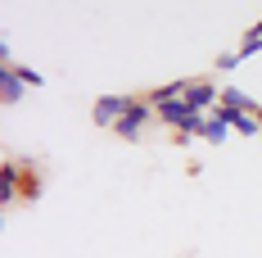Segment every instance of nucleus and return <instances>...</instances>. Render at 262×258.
I'll use <instances>...</instances> for the list:
<instances>
[{
	"mask_svg": "<svg viewBox=\"0 0 262 258\" xmlns=\"http://www.w3.org/2000/svg\"><path fill=\"white\" fill-rule=\"evenodd\" d=\"M149 118H158L154 104L145 100V95H131V109L122 113V123L113 127V136H118V141H140V131L149 127Z\"/></svg>",
	"mask_w": 262,
	"mask_h": 258,
	"instance_id": "obj_1",
	"label": "nucleus"
},
{
	"mask_svg": "<svg viewBox=\"0 0 262 258\" xmlns=\"http://www.w3.org/2000/svg\"><path fill=\"white\" fill-rule=\"evenodd\" d=\"M127 109H131V95H100V100L91 104V123L104 127V131H113L118 123H122Z\"/></svg>",
	"mask_w": 262,
	"mask_h": 258,
	"instance_id": "obj_2",
	"label": "nucleus"
},
{
	"mask_svg": "<svg viewBox=\"0 0 262 258\" xmlns=\"http://www.w3.org/2000/svg\"><path fill=\"white\" fill-rule=\"evenodd\" d=\"M23 200V158H5L0 163V204L14 208Z\"/></svg>",
	"mask_w": 262,
	"mask_h": 258,
	"instance_id": "obj_3",
	"label": "nucleus"
},
{
	"mask_svg": "<svg viewBox=\"0 0 262 258\" xmlns=\"http://www.w3.org/2000/svg\"><path fill=\"white\" fill-rule=\"evenodd\" d=\"M185 104H190L194 113H212V109L222 104V86H217L212 77H194L190 91H185Z\"/></svg>",
	"mask_w": 262,
	"mask_h": 258,
	"instance_id": "obj_4",
	"label": "nucleus"
},
{
	"mask_svg": "<svg viewBox=\"0 0 262 258\" xmlns=\"http://www.w3.org/2000/svg\"><path fill=\"white\" fill-rule=\"evenodd\" d=\"M231 136V118H226V109L217 104L212 113H204V127H199V141H208V145H222Z\"/></svg>",
	"mask_w": 262,
	"mask_h": 258,
	"instance_id": "obj_5",
	"label": "nucleus"
},
{
	"mask_svg": "<svg viewBox=\"0 0 262 258\" xmlns=\"http://www.w3.org/2000/svg\"><path fill=\"white\" fill-rule=\"evenodd\" d=\"M23 95H27V82L18 77V68H0V100L9 104H23Z\"/></svg>",
	"mask_w": 262,
	"mask_h": 258,
	"instance_id": "obj_6",
	"label": "nucleus"
},
{
	"mask_svg": "<svg viewBox=\"0 0 262 258\" xmlns=\"http://www.w3.org/2000/svg\"><path fill=\"white\" fill-rule=\"evenodd\" d=\"M222 109H231V113H258L262 100H253V95L239 91V86H222Z\"/></svg>",
	"mask_w": 262,
	"mask_h": 258,
	"instance_id": "obj_7",
	"label": "nucleus"
},
{
	"mask_svg": "<svg viewBox=\"0 0 262 258\" xmlns=\"http://www.w3.org/2000/svg\"><path fill=\"white\" fill-rule=\"evenodd\" d=\"M185 91H190V82H163V86H154V91H145V100L154 104V109H163V104H172V100H185Z\"/></svg>",
	"mask_w": 262,
	"mask_h": 258,
	"instance_id": "obj_8",
	"label": "nucleus"
},
{
	"mask_svg": "<svg viewBox=\"0 0 262 258\" xmlns=\"http://www.w3.org/2000/svg\"><path fill=\"white\" fill-rule=\"evenodd\" d=\"M154 113H158V123H163V127H172V131L181 127L185 118H194V109H190L185 100H172V104H163V109H154Z\"/></svg>",
	"mask_w": 262,
	"mask_h": 258,
	"instance_id": "obj_9",
	"label": "nucleus"
},
{
	"mask_svg": "<svg viewBox=\"0 0 262 258\" xmlns=\"http://www.w3.org/2000/svg\"><path fill=\"white\" fill-rule=\"evenodd\" d=\"M41 190H46L41 168H36L32 158H23V200H27V204H36V200H41Z\"/></svg>",
	"mask_w": 262,
	"mask_h": 258,
	"instance_id": "obj_10",
	"label": "nucleus"
},
{
	"mask_svg": "<svg viewBox=\"0 0 262 258\" xmlns=\"http://www.w3.org/2000/svg\"><path fill=\"white\" fill-rule=\"evenodd\" d=\"M226 118H231V131H235V136H262L258 113H231V109H226Z\"/></svg>",
	"mask_w": 262,
	"mask_h": 258,
	"instance_id": "obj_11",
	"label": "nucleus"
},
{
	"mask_svg": "<svg viewBox=\"0 0 262 258\" xmlns=\"http://www.w3.org/2000/svg\"><path fill=\"white\" fill-rule=\"evenodd\" d=\"M239 64H244V59H239V50H222L217 59H212V68H217V73H235Z\"/></svg>",
	"mask_w": 262,
	"mask_h": 258,
	"instance_id": "obj_12",
	"label": "nucleus"
},
{
	"mask_svg": "<svg viewBox=\"0 0 262 258\" xmlns=\"http://www.w3.org/2000/svg\"><path fill=\"white\" fill-rule=\"evenodd\" d=\"M14 68H18V77L27 82V91H36V86L46 82V77H41V73H36V68H27V64H14Z\"/></svg>",
	"mask_w": 262,
	"mask_h": 258,
	"instance_id": "obj_13",
	"label": "nucleus"
},
{
	"mask_svg": "<svg viewBox=\"0 0 262 258\" xmlns=\"http://www.w3.org/2000/svg\"><path fill=\"white\" fill-rule=\"evenodd\" d=\"M258 123H262V109H258Z\"/></svg>",
	"mask_w": 262,
	"mask_h": 258,
	"instance_id": "obj_14",
	"label": "nucleus"
}]
</instances>
